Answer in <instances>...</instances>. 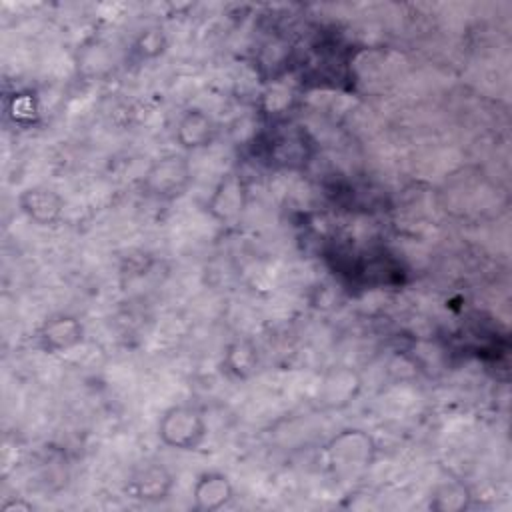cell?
<instances>
[{"label":"cell","mask_w":512,"mask_h":512,"mask_svg":"<svg viewBox=\"0 0 512 512\" xmlns=\"http://www.w3.org/2000/svg\"><path fill=\"white\" fill-rule=\"evenodd\" d=\"M174 138L184 150H200L214 142L216 124L204 110L190 108L180 116Z\"/></svg>","instance_id":"obj_9"},{"label":"cell","mask_w":512,"mask_h":512,"mask_svg":"<svg viewBox=\"0 0 512 512\" xmlns=\"http://www.w3.org/2000/svg\"><path fill=\"white\" fill-rule=\"evenodd\" d=\"M192 184V166L184 154H164L156 158L142 178V188L156 200H176Z\"/></svg>","instance_id":"obj_3"},{"label":"cell","mask_w":512,"mask_h":512,"mask_svg":"<svg viewBox=\"0 0 512 512\" xmlns=\"http://www.w3.org/2000/svg\"><path fill=\"white\" fill-rule=\"evenodd\" d=\"M234 498V486L224 472L206 470L196 476L192 484V500L196 510L212 512L230 504Z\"/></svg>","instance_id":"obj_8"},{"label":"cell","mask_w":512,"mask_h":512,"mask_svg":"<svg viewBox=\"0 0 512 512\" xmlns=\"http://www.w3.org/2000/svg\"><path fill=\"white\" fill-rule=\"evenodd\" d=\"M158 438L174 450H196L208 434L206 418L194 404H174L166 408L158 420Z\"/></svg>","instance_id":"obj_2"},{"label":"cell","mask_w":512,"mask_h":512,"mask_svg":"<svg viewBox=\"0 0 512 512\" xmlns=\"http://www.w3.org/2000/svg\"><path fill=\"white\" fill-rule=\"evenodd\" d=\"M18 206L38 226L56 224L64 212V198L48 186H30L20 192Z\"/></svg>","instance_id":"obj_7"},{"label":"cell","mask_w":512,"mask_h":512,"mask_svg":"<svg viewBox=\"0 0 512 512\" xmlns=\"http://www.w3.org/2000/svg\"><path fill=\"white\" fill-rule=\"evenodd\" d=\"M470 490L458 480L438 484L430 496V508L438 512H460L470 506Z\"/></svg>","instance_id":"obj_12"},{"label":"cell","mask_w":512,"mask_h":512,"mask_svg":"<svg viewBox=\"0 0 512 512\" xmlns=\"http://www.w3.org/2000/svg\"><path fill=\"white\" fill-rule=\"evenodd\" d=\"M222 366L234 378H248L258 366V348L248 338H238L228 344Z\"/></svg>","instance_id":"obj_10"},{"label":"cell","mask_w":512,"mask_h":512,"mask_svg":"<svg viewBox=\"0 0 512 512\" xmlns=\"http://www.w3.org/2000/svg\"><path fill=\"white\" fill-rule=\"evenodd\" d=\"M174 486V478L168 472L166 466L158 464V462H150L142 468H138L128 484H126V492L130 494V498L146 502V504H156L168 498V494L172 492Z\"/></svg>","instance_id":"obj_6"},{"label":"cell","mask_w":512,"mask_h":512,"mask_svg":"<svg viewBox=\"0 0 512 512\" xmlns=\"http://www.w3.org/2000/svg\"><path fill=\"white\" fill-rule=\"evenodd\" d=\"M248 206V186L242 174L230 170L226 172L218 184L214 186L212 194L206 200V212L218 224L232 226L236 224Z\"/></svg>","instance_id":"obj_4"},{"label":"cell","mask_w":512,"mask_h":512,"mask_svg":"<svg viewBox=\"0 0 512 512\" xmlns=\"http://www.w3.org/2000/svg\"><path fill=\"white\" fill-rule=\"evenodd\" d=\"M84 342V324L72 314H54L38 330V346L48 354H60Z\"/></svg>","instance_id":"obj_5"},{"label":"cell","mask_w":512,"mask_h":512,"mask_svg":"<svg viewBox=\"0 0 512 512\" xmlns=\"http://www.w3.org/2000/svg\"><path fill=\"white\" fill-rule=\"evenodd\" d=\"M2 510L4 512H10V510H32V504L24 502V500H8L2 504Z\"/></svg>","instance_id":"obj_13"},{"label":"cell","mask_w":512,"mask_h":512,"mask_svg":"<svg viewBox=\"0 0 512 512\" xmlns=\"http://www.w3.org/2000/svg\"><path fill=\"white\" fill-rule=\"evenodd\" d=\"M360 388V382L356 374L348 368H334L326 378L322 386V398L330 406H344L348 404Z\"/></svg>","instance_id":"obj_11"},{"label":"cell","mask_w":512,"mask_h":512,"mask_svg":"<svg viewBox=\"0 0 512 512\" xmlns=\"http://www.w3.org/2000/svg\"><path fill=\"white\" fill-rule=\"evenodd\" d=\"M378 456V444L366 430L346 428L326 444V466L338 482H352L364 476Z\"/></svg>","instance_id":"obj_1"}]
</instances>
